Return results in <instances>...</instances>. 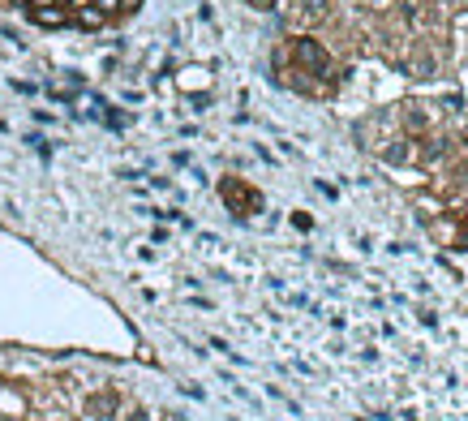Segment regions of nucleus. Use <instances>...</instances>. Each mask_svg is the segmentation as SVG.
Segmentation results:
<instances>
[{
	"mask_svg": "<svg viewBox=\"0 0 468 421\" xmlns=\"http://www.w3.org/2000/svg\"><path fill=\"white\" fill-rule=\"evenodd\" d=\"M254 9H275V0H250Z\"/></svg>",
	"mask_w": 468,
	"mask_h": 421,
	"instance_id": "4",
	"label": "nucleus"
},
{
	"mask_svg": "<svg viewBox=\"0 0 468 421\" xmlns=\"http://www.w3.org/2000/svg\"><path fill=\"white\" fill-rule=\"evenodd\" d=\"M374 5H378V0H374Z\"/></svg>",
	"mask_w": 468,
	"mask_h": 421,
	"instance_id": "5",
	"label": "nucleus"
},
{
	"mask_svg": "<svg viewBox=\"0 0 468 421\" xmlns=\"http://www.w3.org/2000/svg\"><path fill=\"white\" fill-rule=\"evenodd\" d=\"M292 61H301L314 78H327L331 73V56H327V47L323 43H314V39H292Z\"/></svg>",
	"mask_w": 468,
	"mask_h": 421,
	"instance_id": "1",
	"label": "nucleus"
},
{
	"mask_svg": "<svg viewBox=\"0 0 468 421\" xmlns=\"http://www.w3.org/2000/svg\"><path fill=\"white\" fill-rule=\"evenodd\" d=\"M297 5H301V13H305V17H327L331 0H297Z\"/></svg>",
	"mask_w": 468,
	"mask_h": 421,
	"instance_id": "2",
	"label": "nucleus"
},
{
	"mask_svg": "<svg viewBox=\"0 0 468 421\" xmlns=\"http://www.w3.org/2000/svg\"><path fill=\"white\" fill-rule=\"evenodd\" d=\"M116 408V395L108 391V395H95V400H90V413H112Z\"/></svg>",
	"mask_w": 468,
	"mask_h": 421,
	"instance_id": "3",
	"label": "nucleus"
}]
</instances>
